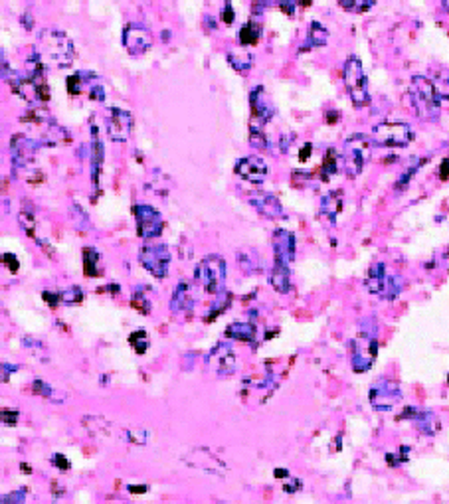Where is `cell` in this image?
I'll list each match as a JSON object with an SVG mask.
<instances>
[{
    "label": "cell",
    "mask_w": 449,
    "mask_h": 504,
    "mask_svg": "<svg viewBox=\"0 0 449 504\" xmlns=\"http://www.w3.org/2000/svg\"><path fill=\"white\" fill-rule=\"evenodd\" d=\"M34 52L44 62L46 67H55V69L69 67L76 57V48L72 38L62 30H42Z\"/></svg>",
    "instance_id": "6da1fadb"
},
{
    "label": "cell",
    "mask_w": 449,
    "mask_h": 504,
    "mask_svg": "<svg viewBox=\"0 0 449 504\" xmlns=\"http://www.w3.org/2000/svg\"><path fill=\"white\" fill-rule=\"evenodd\" d=\"M410 101L414 113L422 121H436L441 115V97L431 79L424 76L412 77L410 81Z\"/></svg>",
    "instance_id": "7a4b0ae2"
},
{
    "label": "cell",
    "mask_w": 449,
    "mask_h": 504,
    "mask_svg": "<svg viewBox=\"0 0 449 504\" xmlns=\"http://www.w3.org/2000/svg\"><path fill=\"white\" fill-rule=\"evenodd\" d=\"M378 356V339L376 329H362L351 340V364L354 372H368Z\"/></svg>",
    "instance_id": "3957f363"
},
{
    "label": "cell",
    "mask_w": 449,
    "mask_h": 504,
    "mask_svg": "<svg viewBox=\"0 0 449 504\" xmlns=\"http://www.w3.org/2000/svg\"><path fill=\"white\" fill-rule=\"evenodd\" d=\"M226 261L220 257V255H206L196 267V273H194V279H196L198 285H202V289L210 293V295H220L224 291V285H226Z\"/></svg>",
    "instance_id": "277c9868"
},
{
    "label": "cell",
    "mask_w": 449,
    "mask_h": 504,
    "mask_svg": "<svg viewBox=\"0 0 449 504\" xmlns=\"http://www.w3.org/2000/svg\"><path fill=\"white\" fill-rule=\"evenodd\" d=\"M342 79H344V88L351 95V101L354 107H366L370 103V93H368V79L364 76L361 60L356 55H351L344 67H342Z\"/></svg>",
    "instance_id": "5b68a950"
},
{
    "label": "cell",
    "mask_w": 449,
    "mask_h": 504,
    "mask_svg": "<svg viewBox=\"0 0 449 504\" xmlns=\"http://www.w3.org/2000/svg\"><path fill=\"white\" fill-rule=\"evenodd\" d=\"M366 289L384 301H394L404 289V279L400 275L388 273L384 264H374L366 273Z\"/></svg>",
    "instance_id": "8992f818"
},
{
    "label": "cell",
    "mask_w": 449,
    "mask_h": 504,
    "mask_svg": "<svg viewBox=\"0 0 449 504\" xmlns=\"http://www.w3.org/2000/svg\"><path fill=\"white\" fill-rule=\"evenodd\" d=\"M370 147H373L370 137H366L362 132L347 139L344 149H342V168L349 178H356L361 175L362 168L366 165L368 153H370Z\"/></svg>",
    "instance_id": "52a82bcc"
},
{
    "label": "cell",
    "mask_w": 449,
    "mask_h": 504,
    "mask_svg": "<svg viewBox=\"0 0 449 504\" xmlns=\"http://www.w3.org/2000/svg\"><path fill=\"white\" fill-rule=\"evenodd\" d=\"M374 147H408L414 141V131L408 123H380L368 135Z\"/></svg>",
    "instance_id": "ba28073f"
},
{
    "label": "cell",
    "mask_w": 449,
    "mask_h": 504,
    "mask_svg": "<svg viewBox=\"0 0 449 504\" xmlns=\"http://www.w3.org/2000/svg\"><path fill=\"white\" fill-rule=\"evenodd\" d=\"M139 264L149 271V273L156 277V279H163L168 273V265H170V252L165 243H151V245H145L141 247L139 253Z\"/></svg>",
    "instance_id": "9c48e42d"
},
{
    "label": "cell",
    "mask_w": 449,
    "mask_h": 504,
    "mask_svg": "<svg viewBox=\"0 0 449 504\" xmlns=\"http://www.w3.org/2000/svg\"><path fill=\"white\" fill-rule=\"evenodd\" d=\"M368 400H370L374 409H378V411H390L392 407H396L402 402V390H400V386H398V382H394V380L380 378V380L370 388Z\"/></svg>",
    "instance_id": "30bf717a"
},
{
    "label": "cell",
    "mask_w": 449,
    "mask_h": 504,
    "mask_svg": "<svg viewBox=\"0 0 449 504\" xmlns=\"http://www.w3.org/2000/svg\"><path fill=\"white\" fill-rule=\"evenodd\" d=\"M133 214L137 219V233L142 240H151L161 236V231L165 230V219L163 216L149 204H135Z\"/></svg>",
    "instance_id": "8fae6325"
},
{
    "label": "cell",
    "mask_w": 449,
    "mask_h": 504,
    "mask_svg": "<svg viewBox=\"0 0 449 504\" xmlns=\"http://www.w3.org/2000/svg\"><path fill=\"white\" fill-rule=\"evenodd\" d=\"M208 366L218 374V376H232V374L238 370V358H236V352L232 348L230 342H218L212 350H210Z\"/></svg>",
    "instance_id": "7c38bea8"
},
{
    "label": "cell",
    "mask_w": 449,
    "mask_h": 504,
    "mask_svg": "<svg viewBox=\"0 0 449 504\" xmlns=\"http://www.w3.org/2000/svg\"><path fill=\"white\" fill-rule=\"evenodd\" d=\"M185 463L190 465L192 469H198V471L202 472H208V475H218V477H224L226 472H228V467H226V463L216 457L214 453L210 449H204V447H200V449H192L188 453L187 457H185Z\"/></svg>",
    "instance_id": "4fadbf2b"
},
{
    "label": "cell",
    "mask_w": 449,
    "mask_h": 504,
    "mask_svg": "<svg viewBox=\"0 0 449 504\" xmlns=\"http://www.w3.org/2000/svg\"><path fill=\"white\" fill-rule=\"evenodd\" d=\"M133 125L135 119L129 111L117 109V107H111L109 115H107V135L113 143H125L131 139Z\"/></svg>",
    "instance_id": "5bb4252c"
},
{
    "label": "cell",
    "mask_w": 449,
    "mask_h": 504,
    "mask_svg": "<svg viewBox=\"0 0 449 504\" xmlns=\"http://www.w3.org/2000/svg\"><path fill=\"white\" fill-rule=\"evenodd\" d=\"M123 46L127 54L139 57L153 46V36L142 24H129L123 32Z\"/></svg>",
    "instance_id": "9a60e30c"
},
{
    "label": "cell",
    "mask_w": 449,
    "mask_h": 504,
    "mask_svg": "<svg viewBox=\"0 0 449 504\" xmlns=\"http://www.w3.org/2000/svg\"><path fill=\"white\" fill-rule=\"evenodd\" d=\"M38 149H40L38 141H32L24 135H14L11 139V161L14 170H20L30 165Z\"/></svg>",
    "instance_id": "2e32d148"
},
{
    "label": "cell",
    "mask_w": 449,
    "mask_h": 504,
    "mask_svg": "<svg viewBox=\"0 0 449 504\" xmlns=\"http://www.w3.org/2000/svg\"><path fill=\"white\" fill-rule=\"evenodd\" d=\"M398 419H410L420 433L424 435H436L441 429V421L434 411H427V409H417V407H406L404 414H400Z\"/></svg>",
    "instance_id": "e0dca14e"
},
{
    "label": "cell",
    "mask_w": 449,
    "mask_h": 504,
    "mask_svg": "<svg viewBox=\"0 0 449 504\" xmlns=\"http://www.w3.org/2000/svg\"><path fill=\"white\" fill-rule=\"evenodd\" d=\"M236 175L243 180H248V182H252V184H262L263 180L267 178V165H265L262 156H255V154L243 156L236 165Z\"/></svg>",
    "instance_id": "ac0fdd59"
},
{
    "label": "cell",
    "mask_w": 449,
    "mask_h": 504,
    "mask_svg": "<svg viewBox=\"0 0 449 504\" xmlns=\"http://www.w3.org/2000/svg\"><path fill=\"white\" fill-rule=\"evenodd\" d=\"M250 105H252V125H255V127H263L275 115L274 105H272L269 99L265 97V89L262 86H257L252 91Z\"/></svg>",
    "instance_id": "d6986e66"
},
{
    "label": "cell",
    "mask_w": 449,
    "mask_h": 504,
    "mask_svg": "<svg viewBox=\"0 0 449 504\" xmlns=\"http://www.w3.org/2000/svg\"><path fill=\"white\" fill-rule=\"evenodd\" d=\"M250 204L255 208V212H260V214L265 216V218L277 219L285 216L281 202H279L274 194H269V192L257 190V192L250 194Z\"/></svg>",
    "instance_id": "ffe728a7"
},
{
    "label": "cell",
    "mask_w": 449,
    "mask_h": 504,
    "mask_svg": "<svg viewBox=\"0 0 449 504\" xmlns=\"http://www.w3.org/2000/svg\"><path fill=\"white\" fill-rule=\"evenodd\" d=\"M198 303V289L190 281H180L176 285L173 299H170V308L175 313H190Z\"/></svg>",
    "instance_id": "44dd1931"
},
{
    "label": "cell",
    "mask_w": 449,
    "mask_h": 504,
    "mask_svg": "<svg viewBox=\"0 0 449 504\" xmlns=\"http://www.w3.org/2000/svg\"><path fill=\"white\" fill-rule=\"evenodd\" d=\"M274 252L275 261L291 265V261L295 259V236L289 230H275Z\"/></svg>",
    "instance_id": "7402d4cb"
},
{
    "label": "cell",
    "mask_w": 449,
    "mask_h": 504,
    "mask_svg": "<svg viewBox=\"0 0 449 504\" xmlns=\"http://www.w3.org/2000/svg\"><path fill=\"white\" fill-rule=\"evenodd\" d=\"M340 212H342V192L333 190L329 194H325L321 200V216H325L330 224H335Z\"/></svg>",
    "instance_id": "603a6c76"
},
{
    "label": "cell",
    "mask_w": 449,
    "mask_h": 504,
    "mask_svg": "<svg viewBox=\"0 0 449 504\" xmlns=\"http://www.w3.org/2000/svg\"><path fill=\"white\" fill-rule=\"evenodd\" d=\"M269 281H272V285H274V289L277 293L287 295V293L291 291V269H289V265L275 261Z\"/></svg>",
    "instance_id": "cb8c5ba5"
},
{
    "label": "cell",
    "mask_w": 449,
    "mask_h": 504,
    "mask_svg": "<svg viewBox=\"0 0 449 504\" xmlns=\"http://www.w3.org/2000/svg\"><path fill=\"white\" fill-rule=\"evenodd\" d=\"M103 163V144L99 141V131L98 127L93 125L91 127V180H93V186L98 188L99 182V168Z\"/></svg>",
    "instance_id": "d4e9b609"
},
{
    "label": "cell",
    "mask_w": 449,
    "mask_h": 504,
    "mask_svg": "<svg viewBox=\"0 0 449 504\" xmlns=\"http://www.w3.org/2000/svg\"><path fill=\"white\" fill-rule=\"evenodd\" d=\"M257 330L252 322H243V320H236L226 327V336L232 340H240V342H253L255 340Z\"/></svg>",
    "instance_id": "484cf974"
},
{
    "label": "cell",
    "mask_w": 449,
    "mask_h": 504,
    "mask_svg": "<svg viewBox=\"0 0 449 504\" xmlns=\"http://www.w3.org/2000/svg\"><path fill=\"white\" fill-rule=\"evenodd\" d=\"M327 42H329V30L321 22H311V26H309L307 46H305L303 50L323 48V46H327Z\"/></svg>",
    "instance_id": "4316f807"
},
{
    "label": "cell",
    "mask_w": 449,
    "mask_h": 504,
    "mask_svg": "<svg viewBox=\"0 0 449 504\" xmlns=\"http://www.w3.org/2000/svg\"><path fill=\"white\" fill-rule=\"evenodd\" d=\"M238 40H240V44L243 46V48H248V46H255L257 42H260V40H262V26L255 22V20L246 22L243 26H241Z\"/></svg>",
    "instance_id": "83f0119b"
},
{
    "label": "cell",
    "mask_w": 449,
    "mask_h": 504,
    "mask_svg": "<svg viewBox=\"0 0 449 504\" xmlns=\"http://www.w3.org/2000/svg\"><path fill=\"white\" fill-rule=\"evenodd\" d=\"M228 62H230V66L236 69V71H240V74H246V71H250L252 69V64H253V55L243 48V50H232L230 54H228Z\"/></svg>",
    "instance_id": "f1b7e54d"
},
{
    "label": "cell",
    "mask_w": 449,
    "mask_h": 504,
    "mask_svg": "<svg viewBox=\"0 0 449 504\" xmlns=\"http://www.w3.org/2000/svg\"><path fill=\"white\" fill-rule=\"evenodd\" d=\"M83 425L93 437H109L111 423L105 417H83Z\"/></svg>",
    "instance_id": "f546056e"
},
{
    "label": "cell",
    "mask_w": 449,
    "mask_h": 504,
    "mask_svg": "<svg viewBox=\"0 0 449 504\" xmlns=\"http://www.w3.org/2000/svg\"><path fill=\"white\" fill-rule=\"evenodd\" d=\"M99 259L101 255L95 247H83V271L88 277H99Z\"/></svg>",
    "instance_id": "4dcf8cb0"
},
{
    "label": "cell",
    "mask_w": 449,
    "mask_h": 504,
    "mask_svg": "<svg viewBox=\"0 0 449 504\" xmlns=\"http://www.w3.org/2000/svg\"><path fill=\"white\" fill-rule=\"evenodd\" d=\"M340 8H344L347 12L352 14H364L373 8L376 4V0H339Z\"/></svg>",
    "instance_id": "1f68e13d"
},
{
    "label": "cell",
    "mask_w": 449,
    "mask_h": 504,
    "mask_svg": "<svg viewBox=\"0 0 449 504\" xmlns=\"http://www.w3.org/2000/svg\"><path fill=\"white\" fill-rule=\"evenodd\" d=\"M83 77H86V71H79V74H74V76L67 77V93H69V95L77 97V95H81V93L86 91L88 81H86Z\"/></svg>",
    "instance_id": "d6a6232c"
},
{
    "label": "cell",
    "mask_w": 449,
    "mask_h": 504,
    "mask_svg": "<svg viewBox=\"0 0 449 504\" xmlns=\"http://www.w3.org/2000/svg\"><path fill=\"white\" fill-rule=\"evenodd\" d=\"M339 170V161H337V151L329 149L325 154V161H323V180H329L330 176L337 175Z\"/></svg>",
    "instance_id": "836d02e7"
},
{
    "label": "cell",
    "mask_w": 449,
    "mask_h": 504,
    "mask_svg": "<svg viewBox=\"0 0 449 504\" xmlns=\"http://www.w3.org/2000/svg\"><path fill=\"white\" fill-rule=\"evenodd\" d=\"M250 144H252L253 149H257V151H267L269 149L267 137L263 135L262 127H255V125L250 127Z\"/></svg>",
    "instance_id": "e575fe53"
},
{
    "label": "cell",
    "mask_w": 449,
    "mask_h": 504,
    "mask_svg": "<svg viewBox=\"0 0 449 504\" xmlns=\"http://www.w3.org/2000/svg\"><path fill=\"white\" fill-rule=\"evenodd\" d=\"M230 303H232V297L228 295L226 291H222V293H220V299H218V301H216V305H214V307H212V311H210V313H208V317H206V320H208V322H210L212 318H218V315H222V313H224L226 308L230 307Z\"/></svg>",
    "instance_id": "d590c367"
},
{
    "label": "cell",
    "mask_w": 449,
    "mask_h": 504,
    "mask_svg": "<svg viewBox=\"0 0 449 504\" xmlns=\"http://www.w3.org/2000/svg\"><path fill=\"white\" fill-rule=\"evenodd\" d=\"M60 301H62L64 305H77V303L83 301V293H81L79 287H69V289L60 293Z\"/></svg>",
    "instance_id": "8d00e7d4"
},
{
    "label": "cell",
    "mask_w": 449,
    "mask_h": 504,
    "mask_svg": "<svg viewBox=\"0 0 449 504\" xmlns=\"http://www.w3.org/2000/svg\"><path fill=\"white\" fill-rule=\"evenodd\" d=\"M238 261L243 267V271L252 273V271H257L260 269V264H257V255L255 253H246L240 252L238 253Z\"/></svg>",
    "instance_id": "74e56055"
},
{
    "label": "cell",
    "mask_w": 449,
    "mask_h": 504,
    "mask_svg": "<svg viewBox=\"0 0 449 504\" xmlns=\"http://www.w3.org/2000/svg\"><path fill=\"white\" fill-rule=\"evenodd\" d=\"M129 344H131L135 350L142 354V352L149 348V339H147V332L145 330H137V332H133L131 336H129Z\"/></svg>",
    "instance_id": "f35d334b"
},
{
    "label": "cell",
    "mask_w": 449,
    "mask_h": 504,
    "mask_svg": "<svg viewBox=\"0 0 449 504\" xmlns=\"http://www.w3.org/2000/svg\"><path fill=\"white\" fill-rule=\"evenodd\" d=\"M127 439L133 445H147L149 441V431L145 428H129L127 429Z\"/></svg>",
    "instance_id": "ab89813d"
},
{
    "label": "cell",
    "mask_w": 449,
    "mask_h": 504,
    "mask_svg": "<svg viewBox=\"0 0 449 504\" xmlns=\"http://www.w3.org/2000/svg\"><path fill=\"white\" fill-rule=\"evenodd\" d=\"M131 305H133V308H137V311H141L142 315H147V313H151V301H149L147 297L142 295V289H137V291L133 293Z\"/></svg>",
    "instance_id": "60d3db41"
},
{
    "label": "cell",
    "mask_w": 449,
    "mask_h": 504,
    "mask_svg": "<svg viewBox=\"0 0 449 504\" xmlns=\"http://www.w3.org/2000/svg\"><path fill=\"white\" fill-rule=\"evenodd\" d=\"M441 76H436L431 81H434V86L438 89L439 97L441 99H449V74L448 71H439Z\"/></svg>",
    "instance_id": "b9f144b4"
},
{
    "label": "cell",
    "mask_w": 449,
    "mask_h": 504,
    "mask_svg": "<svg viewBox=\"0 0 449 504\" xmlns=\"http://www.w3.org/2000/svg\"><path fill=\"white\" fill-rule=\"evenodd\" d=\"M424 163H426V158H422V161H417V163H414V165L410 166V168H408V170H406L404 175H402V178H400V180H398V182H396V188H398V190H402V188H404L406 184H408V182H410V178H412V176L416 175V172H417V168H420V166L424 165Z\"/></svg>",
    "instance_id": "7bdbcfd3"
},
{
    "label": "cell",
    "mask_w": 449,
    "mask_h": 504,
    "mask_svg": "<svg viewBox=\"0 0 449 504\" xmlns=\"http://www.w3.org/2000/svg\"><path fill=\"white\" fill-rule=\"evenodd\" d=\"M20 224H22V228L26 231H28V236L30 238H34V214H32V210H28V208H22V214H20Z\"/></svg>",
    "instance_id": "ee69618b"
},
{
    "label": "cell",
    "mask_w": 449,
    "mask_h": 504,
    "mask_svg": "<svg viewBox=\"0 0 449 504\" xmlns=\"http://www.w3.org/2000/svg\"><path fill=\"white\" fill-rule=\"evenodd\" d=\"M32 388H34V392H36V394L44 395V397H48V400H50V397H52V394H54V390H52V386L46 384V382H44V380H42V378H36V380H34Z\"/></svg>",
    "instance_id": "f6af8a7d"
},
{
    "label": "cell",
    "mask_w": 449,
    "mask_h": 504,
    "mask_svg": "<svg viewBox=\"0 0 449 504\" xmlns=\"http://www.w3.org/2000/svg\"><path fill=\"white\" fill-rule=\"evenodd\" d=\"M18 417H20L18 409H8V407L2 409V423L8 425V428H14L18 423Z\"/></svg>",
    "instance_id": "bcb514c9"
},
{
    "label": "cell",
    "mask_w": 449,
    "mask_h": 504,
    "mask_svg": "<svg viewBox=\"0 0 449 504\" xmlns=\"http://www.w3.org/2000/svg\"><path fill=\"white\" fill-rule=\"evenodd\" d=\"M26 500V491L20 489V491H16V493L8 494V496H2V503L6 504H12V503H24Z\"/></svg>",
    "instance_id": "7dc6e473"
},
{
    "label": "cell",
    "mask_w": 449,
    "mask_h": 504,
    "mask_svg": "<svg viewBox=\"0 0 449 504\" xmlns=\"http://www.w3.org/2000/svg\"><path fill=\"white\" fill-rule=\"evenodd\" d=\"M275 2H277L279 11L285 12L287 16H293V14H295V2H293V0H275Z\"/></svg>",
    "instance_id": "c3c4849f"
},
{
    "label": "cell",
    "mask_w": 449,
    "mask_h": 504,
    "mask_svg": "<svg viewBox=\"0 0 449 504\" xmlns=\"http://www.w3.org/2000/svg\"><path fill=\"white\" fill-rule=\"evenodd\" d=\"M2 259H4V265L11 269L12 273H16V271L20 269V264H18V259H16V255H14V253H4V257H2Z\"/></svg>",
    "instance_id": "681fc988"
},
{
    "label": "cell",
    "mask_w": 449,
    "mask_h": 504,
    "mask_svg": "<svg viewBox=\"0 0 449 504\" xmlns=\"http://www.w3.org/2000/svg\"><path fill=\"white\" fill-rule=\"evenodd\" d=\"M52 465L58 467V469H62V471H67V469H69V461H67L64 455H60V453L52 455Z\"/></svg>",
    "instance_id": "f907efd6"
},
{
    "label": "cell",
    "mask_w": 449,
    "mask_h": 504,
    "mask_svg": "<svg viewBox=\"0 0 449 504\" xmlns=\"http://www.w3.org/2000/svg\"><path fill=\"white\" fill-rule=\"evenodd\" d=\"M291 141H295V132H287V135H283V137L279 139V151H281V153H287Z\"/></svg>",
    "instance_id": "816d5d0a"
},
{
    "label": "cell",
    "mask_w": 449,
    "mask_h": 504,
    "mask_svg": "<svg viewBox=\"0 0 449 504\" xmlns=\"http://www.w3.org/2000/svg\"><path fill=\"white\" fill-rule=\"evenodd\" d=\"M301 486H303V482L299 481V479H291V481H289V482H285L283 491H285V493H287V494H293V493H297V491H299Z\"/></svg>",
    "instance_id": "f5cc1de1"
},
{
    "label": "cell",
    "mask_w": 449,
    "mask_h": 504,
    "mask_svg": "<svg viewBox=\"0 0 449 504\" xmlns=\"http://www.w3.org/2000/svg\"><path fill=\"white\" fill-rule=\"evenodd\" d=\"M234 18H236V16H234V8L230 6V2L226 0V6H224V12H222V20L226 24H232L234 22Z\"/></svg>",
    "instance_id": "db71d44e"
},
{
    "label": "cell",
    "mask_w": 449,
    "mask_h": 504,
    "mask_svg": "<svg viewBox=\"0 0 449 504\" xmlns=\"http://www.w3.org/2000/svg\"><path fill=\"white\" fill-rule=\"evenodd\" d=\"M44 299L48 301V305H52V307H55V305L62 303V301H60V293H50V291H46Z\"/></svg>",
    "instance_id": "11a10c76"
},
{
    "label": "cell",
    "mask_w": 449,
    "mask_h": 504,
    "mask_svg": "<svg viewBox=\"0 0 449 504\" xmlns=\"http://www.w3.org/2000/svg\"><path fill=\"white\" fill-rule=\"evenodd\" d=\"M439 178H441V180H448L449 178V156L441 163V166H439Z\"/></svg>",
    "instance_id": "9f6ffc18"
},
{
    "label": "cell",
    "mask_w": 449,
    "mask_h": 504,
    "mask_svg": "<svg viewBox=\"0 0 449 504\" xmlns=\"http://www.w3.org/2000/svg\"><path fill=\"white\" fill-rule=\"evenodd\" d=\"M311 151H313V147H311V143H307L305 147H303V149H301V153H299V161H301V163H305L309 156H311Z\"/></svg>",
    "instance_id": "6f0895ef"
},
{
    "label": "cell",
    "mask_w": 449,
    "mask_h": 504,
    "mask_svg": "<svg viewBox=\"0 0 449 504\" xmlns=\"http://www.w3.org/2000/svg\"><path fill=\"white\" fill-rule=\"evenodd\" d=\"M127 489H129V493H133V494H142L145 491H147V486H133V484H129Z\"/></svg>",
    "instance_id": "680465c9"
},
{
    "label": "cell",
    "mask_w": 449,
    "mask_h": 504,
    "mask_svg": "<svg viewBox=\"0 0 449 504\" xmlns=\"http://www.w3.org/2000/svg\"><path fill=\"white\" fill-rule=\"evenodd\" d=\"M274 475L277 479H287V477H289V471H285V469H275Z\"/></svg>",
    "instance_id": "91938a15"
},
{
    "label": "cell",
    "mask_w": 449,
    "mask_h": 504,
    "mask_svg": "<svg viewBox=\"0 0 449 504\" xmlns=\"http://www.w3.org/2000/svg\"><path fill=\"white\" fill-rule=\"evenodd\" d=\"M311 2H313V0H299V4H301V6H309Z\"/></svg>",
    "instance_id": "94428289"
},
{
    "label": "cell",
    "mask_w": 449,
    "mask_h": 504,
    "mask_svg": "<svg viewBox=\"0 0 449 504\" xmlns=\"http://www.w3.org/2000/svg\"><path fill=\"white\" fill-rule=\"evenodd\" d=\"M448 384H449V376H448Z\"/></svg>",
    "instance_id": "6125c7cd"
}]
</instances>
